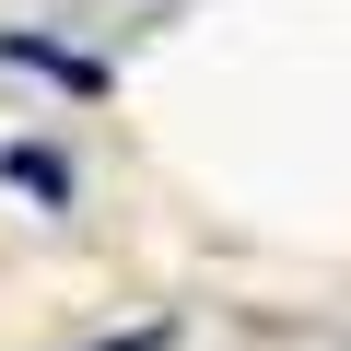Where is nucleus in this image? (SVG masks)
Returning <instances> with one entry per match:
<instances>
[{"label": "nucleus", "instance_id": "f257e3e1", "mask_svg": "<svg viewBox=\"0 0 351 351\" xmlns=\"http://www.w3.org/2000/svg\"><path fill=\"white\" fill-rule=\"evenodd\" d=\"M0 176H12V188H36V199H71V176H59V152H24V141H12V152H0Z\"/></svg>", "mask_w": 351, "mask_h": 351}, {"label": "nucleus", "instance_id": "f03ea898", "mask_svg": "<svg viewBox=\"0 0 351 351\" xmlns=\"http://www.w3.org/2000/svg\"><path fill=\"white\" fill-rule=\"evenodd\" d=\"M94 351H164V328H141V339H94Z\"/></svg>", "mask_w": 351, "mask_h": 351}]
</instances>
